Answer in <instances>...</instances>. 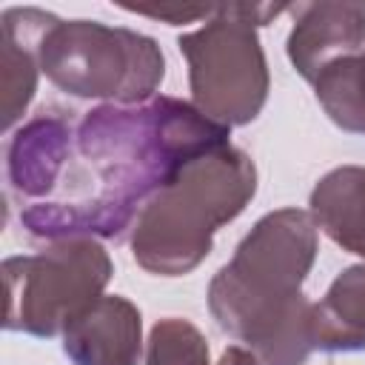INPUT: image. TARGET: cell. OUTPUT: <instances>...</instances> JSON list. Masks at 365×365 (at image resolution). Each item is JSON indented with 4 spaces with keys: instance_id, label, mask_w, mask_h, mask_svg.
<instances>
[{
    "instance_id": "cell-1",
    "label": "cell",
    "mask_w": 365,
    "mask_h": 365,
    "mask_svg": "<svg viewBox=\"0 0 365 365\" xmlns=\"http://www.w3.org/2000/svg\"><path fill=\"white\" fill-rule=\"evenodd\" d=\"M220 145H228V128L177 97L97 106L74 123L54 194L23 205L20 225L51 242L117 240L188 160Z\"/></svg>"
},
{
    "instance_id": "cell-2",
    "label": "cell",
    "mask_w": 365,
    "mask_h": 365,
    "mask_svg": "<svg viewBox=\"0 0 365 365\" xmlns=\"http://www.w3.org/2000/svg\"><path fill=\"white\" fill-rule=\"evenodd\" d=\"M317 259V225L302 208L257 220L208 285L217 325L262 365H302L311 351V305L302 282Z\"/></svg>"
},
{
    "instance_id": "cell-3",
    "label": "cell",
    "mask_w": 365,
    "mask_h": 365,
    "mask_svg": "<svg viewBox=\"0 0 365 365\" xmlns=\"http://www.w3.org/2000/svg\"><path fill=\"white\" fill-rule=\"evenodd\" d=\"M257 194L254 160L228 145L188 160L160 188L131 228V254L157 277H182L211 251L214 234Z\"/></svg>"
},
{
    "instance_id": "cell-4",
    "label": "cell",
    "mask_w": 365,
    "mask_h": 365,
    "mask_svg": "<svg viewBox=\"0 0 365 365\" xmlns=\"http://www.w3.org/2000/svg\"><path fill=\"white\" fill-rule=\"evenodd\" d=\"M288 9L285 3H217L205 26L177 40L200 114L225 128L259 117L271 77L257 29Z\"/></svg>"
},
{
    "instance_id": "cell-5",
    "label": "cell",
    "mask_w": 365,
    "mask_h": 365,
    "mask_svg": "<svg viewBox=\"0 0 365 365\" xmlns=\"http://www.w3.org/2000/svg\"><path fill=\"white\" fill-rule=\"evenodd\" d=\"M37 63L60 91L114 106L151 100L165 77V57L151 37L54 14L37 40Z\"/></svg>"
},
{
    "instance_id": "cell-6",
    "label": "cell",
    "mask_w": 365,
    "mask_h": 365,
    "mask_svg": "<svg viewBox=\"0 0 365 365\" xmlns=\"http://www.w3.org/2000/svg\"><path fill=\"white\" fill-rule=\"evenodd\" d=\"M114 274L108 251L91 237L54 240L37 254L9 257L6 282V331L31 336H57L68 322L103 297Z\"/></svg>"
},
{
    "instance_id": "cell-7",
    "label": "cell",
    "mask_w": 365,
    "mask_h": 365,
    "mask_svg": "<svg viewBox=\"0 0 365 365\" xmlns=\"http://www.w3.org/2000/svg\"><path fill=\"white\" fill-rule=\"evenodd\" d=\"M291 14L294 29L285 48L294 71L308 83L365 43V3H297Z\"/></svg>"
},
{
    "instance_id": "cell-8",
    "label": "cell",
    "mask_w": 365,
    "mask_h": 365,
    "mask_svg": "<svg viewBox=\"0 0 365 365\" xmlns=\"http://www.w3.org/2000/svg\"><path fill=\"white\" fill-rule=\"evenodd\" d=\"M63 351L74 365H140L143 317L125 297H100L63 331Z\"/></svg>"
},
{
    "instance_id": "cell-9",
    "label": "cell",
    "mask_w": 365,
    "mask_h": 365,
    "mask_svg": "<svg viewBox=\"0 0 365 365\" xmlns=\"http://www.w3.org/2000/svg\"><path fill=\"white\" fill-rule=\"evenodd\" d=\"M71 131L74 123L63 117V111H40L11 137L6 171L11 191L23 200V205L46 202L54 194L68 157Z\"/></svg>"
},
{
    "instance_id": "cell-10",
    "label": "cell",
    "mask_w": 365,
    "mask_h": 365,
    "mask_svg": "<svg viewBox=\"0 0 365 365\" xmlns=\"http://www.w3.org/2000/svg\"><path fill=\"white\" fill-rule=\"evenodd\" d=\"M51 20L48 11L23 6L6 9L0 17L3 31V54H0V108H3V128L9 131L29 108L37 91V40Z\"/></svg>"
},
{
    "instance_id": "cell-11",
    "label": "cell",
    "mask_w": 365,
    "mask_h": 365,
    "mask_svg": "<svg viewBox=\"0 0 365 365\" xmlns=\"http://www.w3.org/2000/svg\"><path fill=\"white\" fill-rule=\"evenodd\" d=\"M311 220L342 251L365 259V165H339L311 191Z\"/></svg>"
},
{
    "instance_id": "cell-12",
    "label": "cell",
    "mask_w": 365,
    "mask_h": 365,
    "mask_svg": "<svg viewBox=\"0 0 365 365\" xmlns=\"http://www.w3.org/2000/svg\"><path fill=\"white\" fill-rule=\"evenodd\" d=\"M311 342L319 351H365V265L345 268L311 305Z\"/></svg>"
},
{
    "instance_id": "cell-13",
    "label": "cell",
    "mask_w": 365,
    "mask_h": 365,
    "mask_svg": "<svg viewBox=\"0 0 365 365\" xmlns=\"http://www.w3.org/2000/svg\"><path fill=\"white\" fill-rule=\"evenodd\" d=\"M311 86L334 125L351 134H365V51L331 63Z\"/></svg>"
},
{
    "instance_id": "cell-14",
    "label": "cell",
    "mask_w": 365,
    "mask_h": 365,
    "mask_svg": "<svg viewBox=\"0 0 365 365\" xmlns=\"http://www.w3.org/2000/svg\"><path fill=\"white\" fill-rule=\"evenodd\" d=\"M145 365H211L208 342L188 319L165 317L148 334Z\"/></svg>"
},
{
    "instance_id": "cell-15",
    "label": "cell",
    "mask_w": 365,
    "mask_h": 365,
    "mask_svg": "<svg viewBox=\"0 0 365 365\" xmlns=\"http://www.w3.org/2000/svg\"><path fill=\"white\" fill-rule=\"evenodd\" d=\"M123 9L131 14L163 20L168 26H182V23L208 20L217 11V3H160V6H123Z\"/></svg>"
},
{
    "instance_id": "cell-16",
    "label": "cell",
    "mask_w": 365,
    "mask_h": 365,
    "mask_svg": "<svg viewBox=\"0 0 365 365\" xmlns=\"http://www.w3.org/2000/svg\"><path fill=\"white\" fill-rule=\"evenodd\" d=\"M217 365H262L248 348H242V345H231V348H225L222 354H220V362Z\"/></svg>"
}]
</instances>
